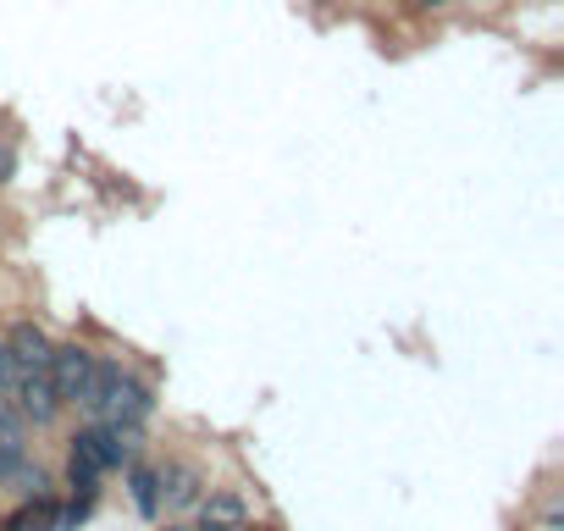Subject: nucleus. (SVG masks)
<instances>
[{
  "mask_svg": "<svg viewBox=\"0 0 564 531\" xmlns=\"http://www.w3.org/2000/svg\"><path fill=\"white\" fill-rule=\"evenodd\" d=\"M45 371H51V388H56L62 404H78V410L95 415V404H100V360L84 344H51V366Z\"/></svg>",
  "mask_w": 564,
  "mask_h": 531,
  "instance_id": "f257e3e1",
  "label": "nucleus"
},
{
  "mask_svg": "<svg viewBox=\"0 0 564 531\" xmlns=\"http://www.w3.org/2000/svg\"><path fill=\"white\" fill-rule=\"evenodd\" d=\"M144 415H150V388H144L133 371H122L117 360H100V404H95V421H133V426H144Z\"/></svg>",
  "mask_w": 564,
  "mask_h": 531,
  "instance_id": "f03ea898",
  "label": "nucleus"
},
{
  "mask_svg": "<svg viewBox=\"0 0 564 531\" xmlns=\"http://www.w3.org/2000/svg\"><path fill=\"white\" fill-rule=\"evenodd\" d=\"M111 470V459H106V437H100V421H89L78 437H73V448H67V481H73V492H100V476Z\"/></svg>",
  "mask_w": 564,
  "mask_h": 531,
  "instance_id": "7ed1b4c3",
  "label": "nucleus"
},
{
  "mask_svg": "<svg viewBox=\"0 0 564 531\" xmlns=\"http://www.w3.org/2000/svg\"><path fill=\"white\" fill-rule=\"evenodd\" d=\"M12 399H18V415L34 421V426H51V421L62 415V399H56V388H51V371H18Z\"/></svg>",
  "mask_w": 564,
  "mask_h": 531,
  "instance_id": "20e7f679",
  "label": "nucleus"
},
{
  "mask_svg": "<svg viewBox=\"0 0 564 531\" xmlns=\"http://www.w3.org/2000/svg\"><path fill=\"white\" fill-rule=\"evenodd\" d=\"M249 525V503L232 487H216L199 498V531H243Z\"/></svg>",
  "mask_w": 564,
  "mask_h": 531,
  "instance_id": "39448f33",
  "label": "nucleus"
},
{
  "mask_svg": "<svg viewBox=\"0 0 564 531\" xmlns=\"http://www.w3.org/2000/svg\"><path fill=\"white\" fill-rule=\"evenodd\" d=\"M7 349H12V366L18 371H45L51 366V333L34 327V322H18L7 333Z\"/></svg>",
  "mask_w": 564,
  "mask_h": 531,
  "instance_id": "423d86ee",
  "label": "nucleus"
},
{
  "mask_svg": "<svg viewBox=\"0 0 564 531\" xmlns=\"http://www.w3.org/2000/svg\"><path fill=\"white\" fill-rule=\"evenodd\" d=\"M155 481H161L166 509H188V503H199V492H205V481H199L194 465H166V470H155Z\"/></svg>",
  "mask_w": 564,
  "mask_h": 531,
  "instance_id": "0eeeda50",
  "label": "nucleus"
},
{
  "mask_svg": "<svg viewBox=\"0 0 564 531\" xmlns=\"http://www.w3.org/2000/svg\"><path fill=\"white\" fill-rule=\"evenodd\" d=\"M23 459H29V426H23V415H12L0 404V481H7V470L23 465Z\"/></svg>",
  "mask_w": 564,
  "mask_h": 531,
  "instance_id": "6e6552de",
  "label": "nucleus"
},
{
  "mask_svg": "<svg viewBox=\"0 0 564 531\" xmlns=\"http://www.w3.org/2000/svg\"><path fill=\"white\" fill-rule=\"evenodd\" d=\"M7 487H12L23 503H34V498H51V470L23 459V465H12V470H7Z\"/></svg>",
  "mask_w": 564,
  "mask_h": 531,
  "instance_id": "1a4fd4ad",
  "label": "nucleus"
},
{
  "mask_svg": "<svg viewBox=\"0 0 564 531\" xmlns=\"http://www.w3.org/2000/svg\"><path fill=\"white\" fill-rule=\"evenodd\" d=\"M128 487H133V503H139V514H155V509H161V481H155V470H144V465H128Z\"/></svg>",
  "mask_w": 564,
  "mask_h": 531,
  "instance_id": "9d476101",
  "label": "nucleus"
},
{
  "mask_svg": "<svg viewBox=\"0 0 564 531\" xmlns=\"http://www.w3.org/2000/svg\"><path fill=\"white\" fill-rule=\"evenodd\" d=\"M12 388H18V366H12L7 338H0V399H12Z\"/></svg>",
  "mask_w": 564,
  "mask_h": 531,
  "instance_id": "9b49d317",
  "label": "nucleus"
},
{
  "mask_svg": "<svg viewBox=\"0 0 564 531\" xmlns=\"http://www.w3.org/2000/svg\"><path fill=\"white\" fill-rule=\"evenodd\" d=\"M18 177V150H12V139H0V188H7Z\"/></svg>",
  "mask_w": 564,
  "mask_h": 531,
  "instance_id": "f8f14e48",
  "label": "nucleus"
},
{
  "mask_svg": "<svg viewBox=\"0 0 564 531\" xmlns=\"http://www.w3.org/2000/svg\"><path fill=\"white\" fill-rule=\"evenodd\" d=\"M415 7H426V12H432V7H448V0H415Z\"/></svg>",
  "mask_w": 564,
  "mask_h": 531,
  "instance_id": "ddd939ff",
  "label": "nucleus"
},
{
  "mask_svg": "<svg viewBox=\"0 0 564 531\" xmlns=\"http://www.w3.org/2000/svg\"><path fill=\"white\" fill-rule=\"evenodd\" d=\"M166 531H177V525H166Z\"/></svg>",
  "mask_w": 564,
  "mask_h": 531,
  "instance_id": "4468645a",
  "label": "nucleus"
}]
</instances>
